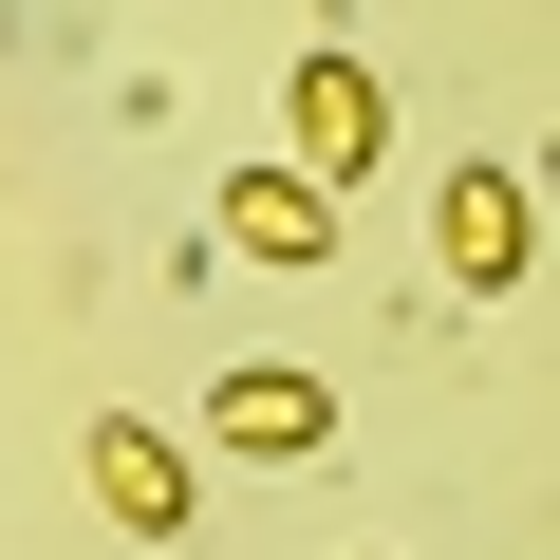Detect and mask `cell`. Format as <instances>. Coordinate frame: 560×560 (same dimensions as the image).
Wrapping results in <instances>:
<instances>
[{"instance_id":"obj_1","label":"cell","mask_w":560,"mask_h":560,"mask_svg":"<svg viewBox=\"0 0 560 560\" xmlns=\"http://www.w3.org/2000/svg\"><path fill=\"white\" fill-rule=\"evenodd\" d=\"M280 131H300V187L337 206V187L393 150V94H374V57H355V38H318L300 75H280Z\"/></svg>"},{"instance_id":"obj_2","label":"cell","mask_w":560,"mask_h":560,"mask_svg":"<svg viewBox=\"0 0 560 560\" xmlns=\"http://www.w3.org/2000/svg\"><path fill=\"white\" fill-rule=\"evenodd\" d=\"M430 261L467 280V300H504V280L541 261V187H523V168H448V187H430Z\"/></svg>"},{"instance_id":"obj_3","label":"cell","mask_w":560,"mask_h":560,"mask_svg":"<svg viewBox=\"0 0 560 560\" xmlns=\"http://www.w3.org/2000/svg\"><path fill=\"white\" fill-rule=\"evenodd\" d=\"M206 448H243V467H318V448H337V393H318L300 355H261V374H206Z\"/></svg>"},{"instance_id":"obj_4","label":"cell","mask_w":560,"mask_h":560,"mask_svg":"<svg viewBox=\"0 0 560 560\" xmlns=\"http://www.w3.org/2000/svg\"><path fill=\"white\" fill-rule=\"evenodd\" d=\"M94 504H113V541H187V448L131 430V411H94Z\"/></svg>"},{"instance_id":"obj_5","label":"cell","mask_w":560,"mask_h":560,"mask_svg":"<svg viewBox=\"0 0 560 560\" xmlns=\"http://www.w3.org/2000/svg\"><path fill=\"white\" fill-rule=\"evenodd\" d=\"M243 261H337V206L300 187V168H224V206H206Z\"/></svg>"}]
</instances>
